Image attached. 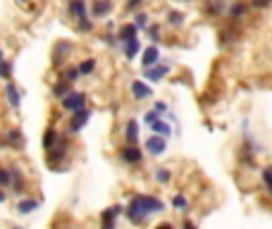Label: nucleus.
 Listing matches in <instances>:
<instances>
[{"label":"nucleus","instance_id":"nucleus-31","mask_svg":"<svg viewBox=\"0 0 272 229\" xmlns=\"http://www.w3.org/2000/svg\"><path fill=\"white\" fill-rule=\"evenodd\" d=\"M172 208H175V210H186V208H189V198H186L184 193H175V198H172Z\"/></svg>","mask_w":272,"mask_h":229},{"label":"nucleus","instance_id":"nucleus-22","mask_svg":"<svg viewBox=\"0 0 272 229\" xmlns=\"http://www.w3.org/2000/svg\"><path fill=\"white\" fill-rule=\"evenodd\" d=\"M34 210H39V201H36V198H24V201L17 203V213H19V215H29V213H34Z\"/></svg>","mask_w":272,"mask_h":229},{"label":"nucleus","instance_id":"nucleus-39","mask_svg":"<svg viewBox=\"0 0 272 229\" xmlns=\"http://www.w3.org/2000/svg\"><path fill=\"white\" fill-rule=\"evenodd\" d=\"M143 5V0H127V10H138Z\"/></svg>","mask_w":272,"mask_h":229},{"label":"nucleus","instance_id":"nucleus-28","mask_svg":"<svg viewBox=\"0 0 272 229\" xmlns=\"http://www.w3.org/2000/svg\"><path fill=\"white\" fill-rule=\"evenodd\" d=\"M12 186H14V193H24V177L19 170H12Z\"/></svg>","mask_w":272,"mask_h":229},{"label":"nucleus","instance_id":"nucleus-44","mask_svg":"<svg viewBox=\"0 0 272 229\" xmlns=\"http://www.w3.org/2000/svg\"><path fill=\"white\" fill-rule=\"evenodd\" d=\"M12 229H24V227H12Z\"/></svg>","mask_w":272,"mask_h":229},{"label":"nucleus","instance_id":"nucleus-33","mask_svg":"<svg viewBox=\"0 0 272 229\" xmlns=\"http://www.w3.org/2000/svg\"><path fill=\"white\" fill-rule=\"evenodd\" d=\"M148 19H150V17L146 12H138L134 17V27L138 29V31H146V29H148Z\"/></svg>","mask_w":272,"mask_h":229},{"label":"nucleus","instance_id":"nucleus-4","mask_svg":"<svg viewBox=\"0 0 272 229\" xmlns=\"http://www.w3.org/2000/svg\"><path fill=\"white\" fill-rule=\"evenodd\" d=\"M124 213L122 205H110L108 210L100 213V229H117V217Z\"/></svg>","mask_w":272,"mask_h":229},{"label":"nucleus","instance_id":"nucleus-43","mask_svg":"<svg viewBox=\"0 0 272 229\" xmlns=\"http://www.w3.org/2000/svg\"><path fill=\"white\" fill-rule=\"evenodd\" d=\"M0 60H5V53H2V48H0Z\"/></svg>","mask_w":272,"mask_h":229},{"label":"nucleus","instance_id":"nucleus-27","mask_svg":"<svg viewBox=\"0 0 272 229\" xmlns=\"http://www.w3.org/2000/svg\"><path fill=\"white\" fill-rule=\"evenodd\" d=\"M260 177H263V184H265V189H268V196L272 198V162L260 172Z\"/></svg>","mask_w":272,"mask_h":229},{"label":"nucleus","instance_id":"nucleus-2","mask_svg":"<svg viewBox=\"0 0 272 229\" xmlns=\"http://www.w3.org/2000/svg\"><path fill=\"white\" fill-rule=\"evenodd\" d=\"M86 100H89V95L84 93V91H69L60 103H62V110H67V112H77V110L86 108Z\"/></svg>","mask_w":272,"mask_h":229},{"label":"nucleus","instance_id":"nucleus-25","mask_svg":"<svg viewBox=\"0 0 272 229\" xmlns=\"http://www.w3.org/2000/svg\"><path fill=\"white\" fill-rule=\"evenodd\" d=\"M153 177H155L158 184H170V182H172V172H170L167 167H158V170L153 172Z\"/></svg>","mask_w":272,"mask_h":229},{"label":"nucleus","instance_id":"nucleus-37","mask_svg":"<svg viewBox=\"0 0 272 229\" xmlns=\"http://www.w3.org/2000/svg\"><path fill=\"white\" fill-rule=\"evenodd\" d=\"M272 0H251V7L253 10H265V7H270Z\"/></svg>","mask_w":272,"mask_h":229},{"label":"nucleus","instance_id":"nucleus-20","mask_svg":"<svg viewBox=\"0 0 272 229\" xmlns=\"http://www.w3.org/2000/svg\"><path fill=\"white\" fill-rule=\"evenodd\" d=\"M122 50H124V57H127V60H134L136 55H138V50H141V41L138 39L127 41V43H122Z\"/></svg>","mask_w":272,"mask_h":229},{"label":"nucleus","instance_id":"nucleus-26","mask_svg":"<svg viewBox=\"0 0 272 229\" xmlns=\"http://www.w3.org/2000/svg\"><path fill=\"white\" fill-rule=\"evenodd\" d=\"M12 69H14V65L5 57V60H0V79H5V81H10L12 79Z\"/></svg>","mask_w":272,"mask_h":229},{"label":"nucleus","instance_id":"nucleus-12","mask_svg":"<svg viewBox=\"0 0 272 229\" xmlns=\"http://www.w3.org/2000/svg\"><path fill=\"white\" fill-rule=\"evenodd\" d=\"M67 12H69V17H74V22L82 19V17H89V2L86 0H69Z\"/></svg>","mask_w":272,"mask_h":229},{"label":"nucleus","instance_id":"nucleus-10","mask_svg":"<svg viewBox=\"0 0 272 229\" xmlns=\"http://www.w3.org/2000/svg\"><path fill=\"white\" fill-rule=\"evenodd\" d=\"M129 89H132V95H134V100H148L150 95H153V89H150L146 81H141V79H134Z\"/></svg>","mask_w":272,"mask_h":229},{"label":"nucleus","instance_id":"nucleus-11","mask_svg":"<svg viewBox=\"0 0 272 229\" xmlns=\"http://www.w3.org/2000/svg\"><path fill=\"white\" fill-rule=\"evenodd\" d=\"M160 62V48L153 43V46H148V48H143V53H141V65H143V69L146 67H153V65H158Z\"/></svg>","mask_w":272,"mask_h":229},{"label":"nucleus","instance_id":"nucleus-19","mask_svg":"<svg viewBox=\"0 0 272 229\" xmlns=\"http://www.w3.org/2000/svg\"><path fill=\"white\" fill-rule=\"evenodd\" d=\"M225 10H227V2L225 0H208L205 2V14H210V17H220Z\"/></svg>","mask_w":272,"mask_h":229},{"label":"nucleus","instance_id":"nucleus-30","mask_svg":"<svg viewBox=\"0 0 272 229\" xmlns=\"http://www.w3.org/2000/svg\"><path fill=\"white\" fill-rule=\"evenodd\" d=\"M167 22H170V27H181L184 24V12H177V10H172V12H167Z\"/></svg>","mask_w":272,"mask_h":229},{"label":"nucleus","instance_id":"nucleus-17","mask_svg":"<svg viewBox=\"0 0 272 229\" xmlns=\"http://www.w3.org/2000/svg\"><path fill=\"white\" fill-rule=\"evenodd\" d=\"M150 132L158 134V136H163V138H170V136H172V124L160 117V120H155L153 124H150Z\"/></svg>","mask_w":272,"mask_h":229},{"label":"nucleus","instance_id":"nucleus-6","mask_svg":"<svg viewBox=\"0 0 272 229\" xmlns=\"http://www.w3.org/2000/svg\"><path fill=\"white\" fill-rule=\"evenodd\" d=\"M167 74H170V62H158V65H153V67H146V69H143V79L150 81V84H158V81H163Z\"/></svg>","mask_w":272,"mask_h":229},{"label":"nucleus","instance_id":"nucleus-36","mask_svg":"<svg viewBox=\"0 0 272 229\" xmlns=\"http://www.w3.org/2000/svg\"><path fill=\"white\" fill-rule=\"evenodd\" d=\"M153 110L160 115V117H165L167 112H170V108H167V103H163V100H155V105H153Z\"/></svg>","mask_w":272,"mask_h":229},{"label":"nucleus","instance_id":"nucleus-45","mask_svg":"<svg viewBox=\"0 0 272 229\" xmlns=\"http://www.w3.org/2000/svg\"><path fill=\"white\" fill-rule=\"evenodd\" d=\"M19 2H29V0H19Z\"/></svg>","mask_w":272,"mask_h":229},{"label":"nucleus","instance_id":"nucleus-14","mask_svg":"<svg viewBox=\"0 0 272 229\" xmlns=\"http://www.w3.org/2000/svg\"><path fill=\"white\" fill-rule=\"evenodd\" d=\"M112 12V0H93L91 5V17L93 19H103Z\"/></svg>","mask_w":272,"mask_h":229},{"label":"nucleus","instance_id":"nucleus-38","mask_svg":"<svg viewBox=\"0 0 272 229\" xmlns=\"http://www.w3.org/2000/svg\"><path fill=\"white\" fill-rule=\"evenodd\" d=\"M155 120H160V115H158V112H155V110H148V112H146V115H143V122H146V124H153V122Z\"/></svg>","mask_w":272,"mask_h":229},{"label":"nucleus","instance_id":"nucleus-21","mask_svg":"<svg viewBox=\"0 0 272 229\" xmlns=\"http://www.w3.org/2000/svg\"><path fill=\"white\" fill-rule=\"evenodd\" d=\"M57 141H60V132H57V129H53V127H48V129L43 132V148L50 150L55 143H57Z\"/></svg>","mask_w":272,"mask_h":229},{"label":"nucleus","instance_id":"nucleus-23","mask_svg":"<svg viewBox=\"0 0 272 229\" xmlns=\"http://www.w3.org/2000/svg\"><path fill=\"white\" fill-rule=\"evenodd\" d=\"M77 67H79V74H82V77H89V74H93L95 72V60L93 57H86V60L79 62Z\"/></svg>","mask_w":272,"mask_h":229},{"label":"nucleus","instance_id":"nucleus-7","mask_svg":"<svg viewBox=\"0 0 272 229\" xmlns=\"http://www.w3.org/2000/svg\"><path fill=\"white\" fill-rule=\"evenodd\" d=\"M89 120H91V110H89V108H82V110H77V112H72V120H69V132H72V134L82 132L84 127L89 124Z\"/></svg>","mask_w":272,"mask_h":229},{"label":"nucleus","instance_id":"nucleus-3","mask_svg":"<svg viewBox=\"0 0 272 229\" xmlns=\"http://www.w3.org/2000/svg\"><path fill=\"white\" fill-rule=\"evenodd\" d=\"M143 150L148 155H153V158H160V155H165V150H167V138H163V136H158V134L148 136L146 143H143Z\"/></svg>","mask_w":272,"mask_h":229},{"label":"nucleus","instance_id":"nucleus-8","mask_svg":"<svg viewBox=\"0 0 272 229\" xmlns=\"http://www.w3.org/2000/svg\"><path fill=\"white\" fill-rule=\"evenodd\" d=\"M120 160L127 162V165H141L143 153H141L138 146H124V148H120Z\"/></svg>","mask_w":272,"mask_h":229},{"label":"nucleus","instance_id":"nucleus-18","mask_svg":"<svg viewBox=\"0 0 272 229\" xmlns=\"http://www.w3.org/2000/svg\"><path fill=\"white\" fill-rule=\"evenodd\" d=\"M69 91H74V89H72V84H69V81H65V79H57L53 84V89H50V95H53V98H57V100H62V98H65Z\"/></svg>","mask_w":272,"mask_h":229},{"label":"nucleus","instance_id":"nucleus-35","mask_svg":"<svg viewBox=\"0 0 272 229\" xmlns=\"http://www.w3.org/2000/svg\"><path fill=\"white\" fill-rule=\"evenodd\" d=\"M146 31H148V36H150L153 43H158V41H160V27H158V24H148Z\"/></svg>","mask_w":272,"mask_h":229},{"label":"nucleus","instance_id":"nucleus-34","mask_svg":"<svg viewBox=\"0 0 272 229\" xmlns=\"http://www.w3.org/2000/svg\"><path fill=\"white\" fill-rule=\"evenodd\" d=\"M12 184V170L0 167V186H10Z\"/></svg>","mask_w":272,"mask_h":229},{"label":"nucleus","instance_id":"nucleus-29","mask_svg":"<svg viewBox=\"0 0 272 229\" xmlns=\"http://www.w3.org/2000/svg\"><path fill=\"white\" fill-rule=\"evenodd\" d=\"M7 143L10 146H24V136L19 129H12V132H7Z\"/></svg>","mask_w":272,"mask_h":229},{"label":"nucleus","instance_id":"nucleus-9","mask_svg":"<svg viewBox=\"0 0 272 229\" xmlns=\"http://www.w3.org/2000/svg\"><path fill=\"white\" fill-rule=\"evenodd\" d=\"M5 98H7L10 108L19 110V105H22V89H19V86H17L12 79L7 81V86H5Z\"/></svg>","mask_w":272,"mask_h":229},{"label":"nucleus","instance_id":"nucleus-40","mask_svg":"<svg viewBox=\"0 0 272 229\" xmlns=\"http://www.w3.org/2000/svg\"><path fill=\"white\" fill-rule=\"evenodd\" d=\"M181 229H198V227H196L191 220H184V222H181Z\"/></svg>","mask_w":272,"mask_h":229},{"label":"nucleus","instance_id":"nucleus-13","mask_svg":"<svg viewBox=\"0 0 272 229\" xmlns=\"http://www.w3.org/2000/svg\"><path fill=\"white\" fill-rule=\"evenodd\" d=\"M138 136H141V129H138V122L132 117L124 124V138H127V146H136L138 143Z\"/></svg>","mask_w":272,"mask_h":229},{"label":"nucleus","instance_id":"nucleus-15","mask_svg":"<svg viewBox=\"0 0 272 229\" xmlns=\"http://www.w3.org/2000/svg\"><path fill=\"white\" fill-rule=\"evenodd\" d=\"M132 39H138V29L134 27V22H127L117 31V43L122 46V43H127V41H132Z\"/></svg>","mask_w":272,"mask_h":229},{"label":"nucleus","instance_id":"nucleus-41","mask_svg":"<svg viewBox=\"0 0 272 229\" xmlns=\"http://www.w3.org/2000/svg\"><path fill=\"white\" fill-rule=\"evenodd\" d=\"M155 229H175V227H172L170 222H163V225H158V227H155Z\"/></svg>","mask_w":272,"mask_h":229},{"label":"nucleus","instance_id":"nucleus-5","mask_svg":"<svg viewBox=\"0 0 272 229\" xmlns=\"http://www.w3.org/2000/svg\"><path fill=\"white\" fill-rule=\"evenodd\" d=\"M72 50H74V46L69 43V41H57L53 48V65L55 67H62L65 62H67V57L72 55Z\"/></svg>","mask_w":272,"mask_h":229},{"label":"nucleus","instance_id":"nucleus-42","mask_svg":"<svg viewBox=\"0 0 272 229\" xmlns=\"http://www.w3.org/2000/svg\"><path fill=\"white\" fill-rule=\"evenodd\" d=\"M5 201V193H2V191H0V203Z\"/></svg>","mask_w":272,"mask_h":229},{"label":"nucleus","instance_id":"nucleus-46","mask_svg":"<svg viewBox=\"0 0 272 229\" xmlns=\"http://www.w3.org/2000/svg\"><path fill=\"white\" fill-rule=\"evenodd\" d=\"M186 2H191V0H186Z\"/></svg>","mask_w":272,"mask_h":229},{"label":"nucleus","instance_id":"nucleus-32","mask_svg":"<svg viewBox=\"0 0 272 229\" xmlns=\"http://www.w3.org/2000/svg\"><path fill=\"white\" fill-rule=\"evenodd\" d=\"M93 19H89V17H82V19H77V29L82 31V34H91L93 31Z\"/></svg>","mask_w":272,"mask_h":229},{"label":"nucleus","instance_id":"nucleus-24","mask_svg":"<svg viewBox=\"0 0 272 229\" xmlns=\"http://www.w3.org/2000/svg\"><path fill=\"white\" fill-rule=\"evenodd\" d=\"M60 79L69 81V84H77V81L82 79V74H79V67H65L62 69V77Z\"/></svg>","mask_w":272,"mask_h":229},{"label":"nucleus","instance_id":"nucleus-1","mask_svg":"<svg viewBox=\"0 0 272 229\" xmlns=\"http://www.w3.org/2000/svg\"><path fill=\"white\" fill-rule=\"evenodd\" d=\"M158 213H165V203L160 198H155V196H150V193H136V196H132L129 205L124 208L127 220L132 225H136V227L146 225V220L150 215H158Z\"/></svg>","mask_w":272,"mask_h":229},{"label":"nucleus","instance_id":"nucleus-16","mask_svg":"<svg viewBox=\"0 0 272 229\" xmlns=\"http://www.w3.org/2000/svg\"><path fill=\"white\" fill-rule=\"evenodd\" d=\"M248 10H251V5H246L244 0H234L227 7V14H229V19H244Z\"/></svg>","mask_w":272,"mask_h":229}]
</instances>
